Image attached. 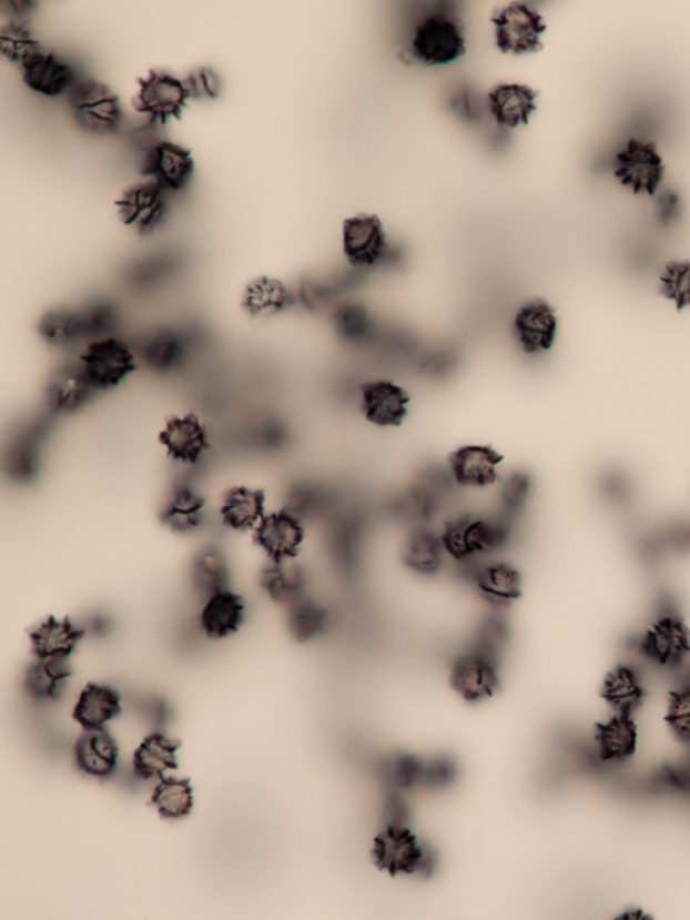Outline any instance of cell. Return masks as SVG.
<instances>
[{"label":"cell","instance_id":"obj_36","mask_svg":"<svg viewBox=\"0 0 690 920\" xmlns=\"http://www.w3.org/2000/svg\"><path fill=\"white\" fill-rule=\"evenodd\" d=\"M598 740L606 759L620 760L637 747V728L630 715H619L600 726Z\"/></svg>","mask_w":690,"mask_h":920},{"label":"cell","instance_id":"obj_30","mask_svg":"<svg viewBox=\"0 0 690 920\" xmlns=\"http://www.w3.org/2000/svg\"><path fill=\"white\" fill-rule=\"evenodd\" d=\"M265 512V497L262 493L235 487L225 494L222 504V517L232 529L243 530L258 527Z\"/></svg>","mask_w":690,"mask_h":920},{"label":"cell","instance_id":"obj_14","mask_svg":"<svg viewBox=\"0 0 690 920\" xmlns=\"http://www.w3.org/2000/svg\"><path fill=\"white\" fill-rule=\"evenodd\" d=\"M303 539L304 530L300 519L288 512L263 517L255 532V542L273 562L293 558Z\"/></svg>","mask_w":690,"mask_h":920},{"label":"cell","instance_id":"obj_6","mask_svg":"<svg viewBox=\"0 0 690 920\" xmlns=\"http://www.w3.org/2000/svg\"><path fill=\"white\" fill-rule=\"evenodd\" d=\"M664 174V165L656 145L631 140L615 161V176L636 193L655 195Z\"/></svg>","mask_w":690,"mask_h":920},{"label":"cell","instance_id":"obj_19","mask_svg":"<svg viewBox=\"0 0 690 920\" xmlns=\"http://www.w3.org/2000/svg\"><path fill=\"white\" fill-rule=\"evenodd\" d=\"M246 606L237 594L230 590L213 594L202 611V628L205 635L215 640L229 637L240 630L244 621Z\"/></svg>","mask_w":690,"mask_h":920},{"label":"cell","instance_id":"obj_43","mask_svg":"<svg viewBox=\"0 0 690 920\" xmlns=\"http://www.w3.org/2000/svg\"><path fill=\"white\" fill-rule=\"evenodd\" d=\"M661 291L679 306L690 305V264L673 262L664 269Z\"/></svg>","mask_w":690,"mask_h":920},{"label":"cell","instance_id":"obj_44","mask_svg":"<svg viewBox=\"0 0 690 920\" xmlns=\"http://www.w3.org/2000/svg\"><path fill=\"white\" fill-rule=\"evenodd\" d=\"M507 643V629L500 619H488V621L480 628L478 637H476L473 650L479 653L488 659L498 663Z\"/></svg>","mask_w":690,"mask_h":920},{"label":"cell","instance_id":"obj_5","mask_svg":"<svg viewBox=\"0 0 690 920\" xmlns=\"http://www.w3.org/2000/svg\"><path fill=\"white\" fill-rule=\"evenodd\" d=\"M79 365L97 391L105 390L128 377L135 366V355L115 337H103L87 347Z\"/></svg>","mask_w":690,"mask_h":920},{"label":"cell","instance_id":"obj_21","mask_svg":"<svg viewBox=\"0 0 690 920\" xmlns=\"http://www.w3.org/2000/svg\"><path fill=\"white\" fill-rule=\"evenodd\" d=\"M557 319L555 311L542 300L522 306L516 319L520 343L528 352H541L555 340Z\"/></svg>","mask_w":690,"mask_h":920},{"label":"cell","instance_id":"obj_11","mask_svg":"<svg viewBox=\"0 0 690 920\" xmlns=\"http://www.w3.org/2000/svg\"><path fill=\"white\" fill-rule=\"evenodd\" d=\"M498 666V663L470 649L454 663L450 686L469 702L493 697L500 686Z\"/></svg>","mask_w":690,"mask_h":920},{"label":"cell","instance_id":"obj_46","mask_svg":"<svg viewBox=\"0 0 690 920\" xmlns=\"http://www.w3.org/2000/svg\"><path fill=\"white\" fill-rule=\"evenodd\" d=\"M669 722L677 735L690 741V687L683 688L671 699Z\"/></svg>","mask_w":690,"mask_h":920},{"label":"cell","instance_id":"obj_18","mask_svg":"<svg viewBox=\"0 0 690 920\" xmlns=\"http://www.w3.org/2000/svg\"><path fill=\"white\" fill-rule=\"evenodd\" d=\"M121 712V696L114 688L90 684L80 694L73 718L84 730H99Z\"/></svg>","mask_w":690,"mask_h":920},{"label":"cell","instance_id":"obj_28","mask_svg":"<svg viewBox=\"0 0 690 920\" xmlns=\"http://www.w3.org/2000/svg\"><path fill=\"white\" fill-rule=\"evenodd\" d=\"M261 586L278 604L291 606L305 597L304 574L291 560L273 562L263 569Z\"/></svg>","mask_w":690,"mask_h":920},{"label":"cell","instance_id":"obj_42","mask_svg":"<svg viewBox=\"0 0 690 920\" xmlns=\"http://www.w3.org/2000/svg\"><path fill=\"white\" fill-rule=\"evenodd\" d=\"M83 319L85 336H93L98 340L110 337L111 331L116 328L119 315L114 305L105 302H97L87 305L80 311Z\"/></svg>","mask_w":690,"mask_h":920},{"label":"cell","instance_id":"obj_3","mask_svg":"<svg viewBox=\"0 0 690 920\" xmlns=\"http://www.w3.org/2000/svg\"><path fill=\"white\" fill-rule=\"evenodd\" d=\"M495 42L500 53L522 55L542 50L541 37L547 31L544 18L526 3H511L491 18Z\"/></svg>","mask_w":690,"mask_h":920},{"label":"cell","instance_id":"obj_13","mask_svg":"<svg viewBox=\"0 0 690 920\" xmlns=\"http://www.w3.org/2000/svg\"><path fill=\"white\" fill-rule=\"evenodd\" d=\"M344 254L353 265H374L384 254V224L376 215L359 214L343 225Z\"/></svg>","mask_w":690,"mask_h":920},{"label":"cell","instance_id":"obj_20","mask_svg":"<svg viewBox=\"0 0 690 920\" xmlns=\"http://www.w3.org/2000/svg\"><path fill=\"white\" fill-rule=\"evenodd\" d=\"M161 441L175 461L184 463L196 462L209 446L203 424L192 415L172 418L162 431Z\"/></svg>","mask_w":690,"mask_h":920},{"label":"cell","instance_id":"obj_22","mask_svg":"<svg viewBox=\"0 0 690 920\" xmlns=\"http://www.w3.org/2000/svg\"><path fill=\"white\" fill-rule=\"evenodd\" d=\"M180 741L165 735L152 734L144 738L133 756V771L138 778L149 780L162 778L168 769H177Z\"/></svg>","mask_w":690,"mask_h":920},{"label":"cell","instance_id":"obj_33","mask_svg":"<svg viewBox=\"0 0 690 920\" xmlns=\"http://www.w3.org/2000/svg\"><path fill=\"white\" fill-rule=\"evenodd\" d=\"M186 354L184 336L174 331H156L142 343L141 355L154 371L169 372L181 365Z\"/></svg>","mask_w":690,"mask_h":920},{"label":"cell","instance_id":"obj_2","mask_svg":"<svg viewBox=\"0 0 690 920\" xmlns=\"http://www.w3.org/2000/svg\"><path fill=\"white\" fill-rule=\"evenodd\" d=\"M413 53L425 67L447 65L467 54L464 23L460 18L432 14L418 23L412 43Z\"/></svg>","mask_w":690,"mask_h":920},{"label":"cell","instance_id":"obj_27","mask_svg":"<svg viewBox=\"0 0 690 920\" xmlns=\"http://www.w3.org/2000/svg\"><path fill=\"white\" fill-rule=\"evenodd\" d=\"M645 650L662 665L680 663L689 653L688 631L676 619H662L646 636Z\"/></svg>","mask_w":690,"mask_h":920},{"label":"cell","instance_id":"obj_37","mask_svg":"<svg viewBox=\"0 0 690 920\" xmlns=\"http://www.w3.org/2000/svg\"><path fill=\"white\" fill-rule=\"evenodd\" d=\"M229 562L216 548L204 549L194 560L193 582L199 592L211 597L213 594L229 590Z\"/></svg>","mask_w":690,"mask_h":920},{"label":"cell","instance_id":"obj_24","mask_svg":"<svg viewBox=\"0 0 690 920\" xmlns=\"http://www.w3.org/2000/svg\"><path fill=\"white\" fill-rule=\"evenodd\" d=\"M93 392H97L95 387L78 363L54 374L48 390V402L54 411L72 412L84 405Z\"/></svg>","mask_w":690,"mask_h":920},{"label":"cell","instance_id":"obj_29","mask_svg":"<svg viewBox=\"0 0 690 920\" xmlns=\"http://www.w3.org/2000/svg\"><path fill=\"white\" fill-rule=\"evenodd\" d=\"M204 499L190 486L174 487L162 510L163 523L180 534L196 529L203 522Z\"/></svg>","mask_w":690,"mask_h":920},{"label":"cell","instance_id":"obj_39","mask_svg":"<svg viewBox=\"0 0 690 920\" xmlns=\"http://www.w3.org/2000/svg\"><path fill=\"white\" fill-rule=\"evenodd\" d=\"M287 625L294 640L311 641L324 630L326 611L312 599L303 597L288 606Z\"/></svg>","mask_w":690,"mask_h":920},{"label":"cell","instance_id":"obj_45","mask_svg":"<svg viewBox=\"0 0 690 920\" xmlns=\"http://www.w3.org/2000/svg\"><path fill=\"white\" fill-rule=\"evenodd\" d=\"M187 91L194 99H216L222 92V80L211 68H200L185 79Z\"/></svg>","mask_w":690,"mask_h":920},{"label":"cell","instance_id":"obj_23","mask_svg":"<svg viewBox=\"0 0 690 920\" xmlns=\"http://www.w3.org/2000/svg\"><path fill=\"white\" fill-rule=\"evenodd\" d=\"M500 456L479 446L464 447L450 458L451 473L459 484L486 486L497 479Z\"/></svg>","mask_w":690,"mask_h":920},{"label":"cell","instance_id":"obj_25","mask_svg":"<svg viewBox=\"0 0 690 920\" xmlns=\"http://www.w3.org/2000/svg\"><path fill=\"white\" fill-rule=\"evenodd\" d=\"M363 411L368 421L375 424H399L406 415L407 396L390 382H375L363 393Z\"/></svg>","mask_w":690,"mask_h":920},{"label":"cell","instance_id":"obj_9","mask_svg":"<svg viewBox=\"0 0 690 920\" xmlns=\"http://www.w3.org/2000/svg\"><path fill=\"white\" fill-rule=\"evenodd\" d=\"M375 862L392 873H414L426 869L428 853L404 826L388 825L375 840Z\"/></svg>","mask_w":690,"mask_h":920},{"label":"cell","instance_id":"obj_26","mask_svg":"<svg viewBox=\"0 0 690 920\" xmlns=\"http://www.w3.org/2000/svg\"><path fill=\"white\" fill-rule=\"evenodd\" d=\"M71 675L69 659H37L24 675V690L37 700L59 699Z\"/></svg>","mask_w":690,"mask_h":920},{"label":"cell","instance_id":"obj_38","mask_svg":"<svg viewBox=\"0 0 690 920\" xmlns=\"http://www.w3.org/2000/svg\"><path fill=\"white\" fill-rule=\"evenodd\" d=\"M40 333L53 346L65 347L85 336L80 311L53 310L42 317Z\"/></svg>","mask_w":690,"mask_h":920},{"label":"cell","instance_id":"obj_8","mask_svg":"<svg viewBox=\"0 0 690 920\" xmlns=\"http://www.w3.org/2000/svg\"><path fill=\"white\" fill-rule=\"evenodd\" d=\"M166 193L150 179L130 185L116 202L119 216L142 233L152 231L166 215Z\"/></svg>","mask_w":690,"mask_h":920},{"label":"cell","instance_id":"obj_12","mask_svg":"<svg viewBox=\"0 0 690 920\" xmlns=\"http://www.w3.org/2000/svg\"><path fill=\"white\" fill-rule=\"evenodd\" d=\"M21 68L24 83L40 95L60 97L78 83L73 68L43 48L24 61Z\"/></svg>","mask_w":690,"mask_h":920},{"label":"cell","instance_id":"obj_17","mask_svg":"<svg viewBox=\"0 0 690 920\" xmlns=\"http://www.w3.org/2000/svg\"><path fill=\"white\" fill-rule=\"evenodd\" d=\"M84 635L68 618L50 617L30 631L31 653L35 659H69Z\"/></svg>","mask_w":690,"mask_h":920},{"label":"cell","instance_id":"obj_35","mask_svg":"<svg viewBox=\"0 0 690 920\" xmlns=\"http://www.w3.org/2000/svg\"><path fill=\"white\" fill-rule=\"evenodd\" d=\"M444 549L440 537L428 530H417L405 544L404 559L414 572L430 575L440 569Z\"/></svg>","mask_w":690,"mask_h":920},{"label":"cell","instance_id":"obj_47","mask_svg":"<svg viewBox=\"0 0 690 920\" xmlns=\"http://www.w3.org/2000/svg\"><path fill=\"white\" fill-rule=\"evenodd\" d=\"M4 4L10 6V8H6L11 14V17H16L14 21H20L21 18L28 17L37 9L35 2H29V0H12V2H3Z\"/></svg>","mask_w":690,"mask_h":920},{"label":"cell","instance_id":"obj_41","mask_svg":"<svg viewBox=\"0 0 690 920\" xmlns=\"http://www.w3.org/2000/svg\"><path fill=\"white\" fill-rule=\"evenodd\" d=\"M0 42L6 59L22 65L31 55L40 52L42 46L28 29L27 23L10 21L0 30Z\"/></svg>","mask_w":690,"mask_h":920},{"label":"cell","instance_id":"obj_32","mask_svg":"<svg viewBox=\"0 0 690 920\" xmlns=\"http://www.w3.org/2000/svg\"><path fill=\"white\" fill-rule=\"evenodd\" d=\"M476 584L489 603L507 605L520 596L518 572L505 563H491L476 573Z\"/></svg>","mask_w":690,"mask_h":920},{"label":"cell","instance_id":"obj_40","mask_svg":"<svg viewBox=\"0 0 690 920\" xmlns=\"http://www.w3.org/2000/svg\"><path fill=\"white\" fill-rule=\"evenodd\" d=\"M605 696L619 715H630L641 702V684L629 668H618L606 681Z\"/></svg>","mask_w":690,"mask_h":920},{"label":"cell","instance_id":"obj_7","mask_svg":"<svg viewBox=\"0 0 690 920\" xmlns=\"http://www.w3.org/2000/svg\"><path fill=\"white\" fill-rule=\"evenodd\" d=\"M193 173L191 150L168 141L154 143L142 165V176L155 181L166 192L184 190Z\"/></svg>","mask_w":690,"mask_h":920},{"label":"cell","instance_id":"obj_15","mask_svg":"<svg viewBox=\"0 0 690 920\" xmlns=\"http://www.w3.org/2000/svg\"><path fill=\"white\" fill-rule=\"evenodd\" d=\"M537 98L538 91L529 85L501 83L489 92V111L499 127H528L532 112L537 111Z\"/></svg>","mask_w":690,"mask_h":920},{"label":"cell","instance_id":"obj_10","mask_svg":"<svg viewBox=\"0 0 690 920\" xmlns=\"http://www.w3.org/2000/svg\"><path fill=\"white\" fill-rule=\"evenodd\" d=\"M507 532L500 524L480 519H459L445 529L442 537L445 550L456 559L466 560L474 555L491 553L504 544Z\"/></svg>","mask_w":690,"mask_h":920},{"label":"cell","instance_id":"obj_16","mask_svg":"<svg viewBox=\"0 0 690 920\" xmlns=\"http://www.w3.org/2000/svg\"><path fill=\"white\" fill-rule=\"evenodd\" d=\"M119 747L106 729L84 730L74 747V759L81 772L105 779L118 766Z\"/></svg>","mask_w":690,"mask_h":920},{"label":"cell","instance_id":"obj_34","mask_svg":"<svg viewBox=\"0 0 690 920\" xmlns=\"http://www.w3.org/2000/svg\"><path fill=\"white\" fill-rule=\"evenodd\" d=\"M152 803L163 819L190 816L193 809V787L190 779L162 778L154 788Z\"/></svg>","mask_w":690,"mask_h":920},{"label":"cell","instance_id":"obj_1","mask_svg":"<svg viewBox=\"0 0 690 920\" xmlns=\"http://www.w3.org/2000/svg\"><path fill=\"white\" fill-rule=\"evenodd\" d=\"M69 109L78 127L92 135L114 134L122 127L121 99L97 79L79 80L68 92Z\"/></svg>","mask_w":690,"mask_h":920},{"label":"cell","instance_id":"obj_31","mask_svg":"<svg viewBox=\"0 0 690 920\" xmlns=\"http://www.w3.org/2000/svg\"><path fill=\"white\" fill-rule=\"evenodd\" d=\"M291 291L278 280L262 277L248 284L243 293L242 305L251 316L278 314L291 305Z\"/></svg>","mask_w":690,"mask_h":920},{"label":"cell","instance_id":"obj_4","mask_svg":"<svg viewBox=\"0 0 690 920\" xmlns=\"http://www.w3.org/2000/svg\"><path fill=\"white\" fill-rule=\"evenodd\" d=\"M191 98L185 80L166 72L152 71L140 83L134 108L148 115L150 123L165 124L169 119H180Z\"/></svg>","mask_w":690,"mask_h":920}]
</instances>
